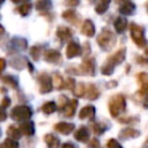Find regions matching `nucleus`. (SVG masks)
Here are the masks:
<instances>
[{"label":"nucleus","instance_id":"f257e3e1","mask_svg":"<svg viewBox=\"0 0 148 148\" xmlns=\"http://www.w3.org/2000/svg\"><path fill=\"white\" fill-rule=\"evenodd\" d=\"M97 43L103 50H110L116 44V36L109 28H103L97 37Z\"/></svg>","mask_w":148,"mask_h":148},{"label":"nucleus","instance_id":"f03ea898","mask_svg":"<svg viewBox=\"0 0 148 148\" xmlns=\"http://www.w3.org/2000/svg\"><path fill=\"white\" fill-rule=\"evenodd\" d=\"M126 108V102L123 95H114L109 101V111L112 117H118L120 112H123Z\"/></svg>","mask_w":148,"mask_h":148},{"label":"nucleus","instance_id":"7ed1b4c3","mask_svg":"<svg viewBox=\"0 0 148 148\" xmlns=\"http://www.w3.org/2000/svg\"><path fill=\"white\" fill-rule=\"evenodd\" d=\"M130 31H131V37L133 42L139 46V47H145L146 46V38H145V30L142 27L131 23L130 24Z\"/></svg>","mask_w":148,"mask_h":148},{"label":"nucleus","instance_id":"20e7f679","mask_svg":"<svg viewBox=\"0 0 148 148\" xmlns=\"http://www.w3.org/2000/svg\"><path fill=\"white\" fill-rule=\"evenodd\" d=\"M32 116V111L29 106L27 105H17L13 108L10 112V117L16 120V121H22V120H29Z\"/></svg>","mask_w":148,"mask_h":148},{"label":"nucleus","instance_id":"39448f33","mask_svg":"<svg viewBox=\"0 0 148 148\" xmlns=\"http://www.w3.org/2000/svg\"><path fill=\"white\" fill-rule=\"evenodd\" d=\"M38 82H39V91L40 94H47L52 90V80L51 77L43 73L38 76Z\"/></svg>","mask_w":148,"mask_h":148},{"label":"nucleus","instance_id":"423d86ee","mask_svg":"<svg viewBox=\"0 0 148 148\" xmlns=\"http://www.w3.org/2000/svg\"><path fill=\"white\" fill-rule=\"evenodd\" d=\"M80 54H81V46L76 42H69L66 47V57L68 59H72Z\"/></svg>","mask_w":148,"mask_h":148},{"label":"nucleus","instance_id":"0eeeda50","mask_svg":"<svg viewBox=\"0 0 148 148\" xmlns=\"http://www.w3.org/2000/svg\"><path fill=\"white\" fill-rule=\"evenodd\" d=\"M74 128H75L74 124H72V123H65V121L58 123L54 126V130L57 132H59L60 134H64V135H68L69 133H72L74 131Z\"/></svg>","mask_w":148,"mask_h":148},{"label":"nucleus","instance_id":"6e6552de","mask_svg":"<svg viewBox=\"0 0 148 148\" xmlns=\"http://www.w3.org/2000/svg\"><path fill=\"white\" fill-rule=\"evenodd\" d=\"M125 57H126V49L123 47V49L118 50L116 53H113L111 57H109L108 61H110L111 64H113L116 66V65H119L120 62H123L125 60Z\"/></svg>","mask_w":148,"mask_h":148},{"label":"nucleus","instance_id":"1a4fd4ad","mask_svg":"<svg viewBox=\"0 0 148 148\" xmlns=\"http://www.w3.org/2000/svg\"><path fill=\"white\" fill-rule=\"evenodd\" d=\"M81 73L84 75H95V61L92 59H88L81 64Z\"/></svg>","mask_w":148,"mask_h":148},{"label":"nucleus","instance_id":"9d476101","mask_svg":"<svg viewBox=\"0 0 148 148\" xmlns=\"http://www.w3.org/2000/svg\"><path fill=\"white\" fill-rule=\"evenodd\" d=\"M44 59H45V61H47V62L57 64V62L60 61L61 56H60V53H59L58 51H56V50H49V51L45 52Z\"/></svg>","mask_w":148,"mask_h":148},{"label":"nucleus","instance_id":"9b49d317","mask_svg":"<svg viewBox=\"0 0 148 148\" xmlns=\"http://www.w3.org/2000/svg\"><path fill=\"white\" fill-rule=\"evenodd\" d=\"M82 34L87 37H92L95 35V25L92 23L91 20H86L83 22V25H82V29H81Z\"/></svg>","mask_w":148,"mask_h":148},{"label":"nucleus","instance_id":"f8f14e48","mask_svg":"<svg viewBox=\"0 0 148 148\" xmlns=\"http://www.w3.org/2000/svg\"><path fill=\"white\" fill-rule=\"evenodd\" d=\"M140 135V132L135 128H124L119 132V138L120 139H124V140H127V139H133V138H136Z\"/></svg>","mask_w":148,"mask_h":148},{"label":"nucleus","instance_id":"ddd939ff","mask_svg":"<svg viewBox=\"0 0 148 148\" xmlns=\"http://www.w3.org/2000/svg\"><path fill=\"white\" fill-rule=\"evenodd\" d=\"M76 106H77V101L76 99H72L69 102H67V104L64 106L62 111H64V114L66 117H73L74 113H75V110H76Z\"/></svg>","mask_w":148,"mask_h":148},{"label":"nucleus","instance_id":"4468645a","mask_svg":"<svg viewBox=\"0 0 148 148\" xmlns=\"http://www.w3.org/2000/svg\"><path fill=\"white\" fill-rule=\"evenodd\" d=\"M57 36L59 37L60 40L65 42L72 38V30L67 27H59L57 30Z\"/></svg>","mask_w":148,"mask_h":148},{"label":"nucleus","instance_id":"2eb2a0df","mask_svg":"<svg viewBox=\"0 0 148 148\" xmlns=\"http://www.w3.org/2000/svg\"><path fill=\"white\" fill-rule=\"evenodd\" d=\"M74 136H75V139H76L77 141H80V142H87L88 139H89V132H88V130H87L84 126H81V127L75 132Z\"/></svg>","mask_w":148,"mask_h":148},{"label":"nucleus","instance_id":"dca6fc26","mask_svg":"<svg viewBox=\"0 0 148 148\" xmlns=\"http://www.w3.org/2000/svg\"><path fill=\"white\" fill-rule=\"evenodd\" d=\"M119 12L121 14H124V15H132L135 12V5L133 2H131V1L124 2L119 7Z\"/></svg>","mask_w":148,"mask_h":148},{"label":"nucleus","instance_id":"f3484780","mask_svg":"<svg viewBox=\"0 0 148 148\" xmlns=\"http://www.w3.org/2000/svg\"><path fill=\"white\" fill-rule=\"evenodd\" d=\"M95 116V106L92 105H87L81 109L79 117L80 119H86V118H92Z\"/></svg>","mask_w":148,"mask_h":148},{"label":"nucleus","instance_id":"a211bd4d","mask_svg":"<svg viewBox=\"0 0 148 148\" xmlns=\"http://www.w3.org/2000/svg\"><path fill=\"white\" fill-rule=\"evenodd\" d=\"M20 132H22L25 135H32L35 133V125H34V123L29 121V120L24 121L20 126Z\"/></svg>","mask_w":148,"mask_h":148},{"label":"nucleus","instance_id":"6ab92c4d","mask_svg":"<svg viewBox=\"0 0 148 148\" xmlns=\"http://www.w3.org/2000/svg\"><path fill=\"white\" fill-rule=\"evenodd\" d=\"M127 28V20L125 17H117L116 21H114V29L118 34H123Z\"/></svg>","mask_w":148,"mask_h":148},{"label":"nucleus","instance_id":"aec40b11","mask_svg":"<svg viewBox=\"0 0 148 148\" xmlns=\"http://www.w3.org/2000/svg\"><path fill=\"white\" fill-rule=\"evenodd\" d=\"M12 46L15 49V50H18V51H23L27 49L28 44H27V40L24 38H20V37H15L12 39Z\"/></svg>","mask_w":148,"mask_h":148},{"label":"nucleus","instance_id":"412c9836","mask_svg":"<svg viewBox=\"0 0 148 148\" xmlns=\"http://www.w3.org/2000/svg\"><path fill=\"white\" fill-rule=\"evenodd\" d=\"M111 0H97L96 1V7H95V12L97 14H104L110 5Z\"/></svg>","mask_w":148,"mask_h":148},{"label":"nucleus","instance_id":"4be33fe9","mask_svg":"<svg viewBox=\"0 0 148 148\" xmlns=\"http://www.w3.org/2000/svg\"><path fill=\"white\" fill-rule=\"evenodd\" d=\"M44 140H45V142H46V145H47L49 148H59L60 141L53 134H46L44 136Z\"/></svg>","mask_w":148,"mask_h":148},{"label":"nucleus","instance_id":"5701e85b","mask_svg":"<svg viewBox=\"0 0 148 148\" xmlns=\"http://www.w3.org/2000/svg\"><path fill=\"white\" fill-rule=\"evenodd\" d=\"M62 18H65L66 21H68V22H71V23H73V24H76L77 21H79L77 14H76L74 10H72V9H68V10L64 12V13H62Z\"/></svg>","mask_w":148,"mask_h":148},{"label":"nucleus","instance_id":"b1692460","mask_svg":"<svg viewBox=\"0 0 148 148\" xmlns=\"http://www.w3.org/2000/svg\"><path fill=\"white\" fill-rule=\"evenodd\" d=\"M35 7L39 12H46L52 7L51 0H37L35 3Z\"/></svg>","mask_w":148,"mask_h":148},{"label":"nucleus","instance_id":"393cba45","mask_svg":"<svg viewBox=\"0 0 148 148\" xmlns=\"http://www.w3.org/2000/svg\"><path fill=\"white\" fill-rule=\"evenodd\" d=\"M138 80L139 82L141 83V90H140V94H146L147 89H148V75L146 73H140L138 75Z\"/></svg>","mask_w":148,"mask_h":148},{"label":"nucleus","instance_id":"a878e982","mask_svg":"<svg viewBox=\"0 0 148 148\" xmlns=\"http://www.w3.org/2000/svg\"><path fill=\"white\" fill-rule=\"evenodd\" d=\"M7 135L9 139H13V140H17L20 139L21 136V132H20V128L14 126V125H10L7 130Z\"/></svg>","mask_w":148,"mask_h":148},{"label":"nucleus","instance_id":"bb28decb","mask_svg":"<svg viewBox=\"0 0 148 148\" xmlns=\"http://www.w3.org/2000/svg\"><path fill=\"white\" fill-rule=\"evenodd\" d=\"M98 96H99V91L97 90L96 86L90 83L87 88V98L91 101V99H96Z\"/></svg>","mask_w":148,"mask_h":148},{"label":"nucleus","instance_id":"cd10ccee","mask_svg":"<svg viewBox=\"0 0 148 148\" xmlns=\"http://www.w3.org/2000/svg\"><path fill=\"white\" fill-rule=\"evenodd\" d=\"M42 110H43V112H44V113L50 114V113H53V112L57 110V105H56V103H54V102L49 101V102H46V103H44V104H43Z\"/></svg>","mask_w":148,"mask_h":148},{"label":"nucleus","instance_id":"c85d7f7f","mask_svg":"<svg viewBox=\"0 0 148 148\" xmlns=\"http://www.w3.org/2000/svg\"><path fill=\"white\" fill-rule=\"evenodd\" d=\"M2 82L3 83H6V84H8L9 87H12V88H17V86H18V82H17V80H16V77H14V76H12V75H6V76H2Z\"/></svg>","mask_w":148,"mask_h":148},{"label":"nucleus","instance_id":"c756f323","mask_svg":"<svg viewBox=\"0 0 148 148\" xmlns=\"http://www.w3.org/2000/svg\"><path fill=\"white\" fill-rule=\"evenodd\" d=\"M113 69H114V65L106 60V61L104 62V65L102 66L101 72H102V74H104V75H111V74L113 73Z\"/></svg>","mask_w":148,"mask_h":148},{"label":"nucleus","instance_id":"7c9ffc66","mask_svg":"<svg viewBox=\"0 0 148 148\" xmlns=\"http://www.w3.org/2000/svg\"><path fill=\"white\" fill-rule=\"evenodd\" d=\"M52 83H54L57 89H62L64 86H65V81H64V79L61 77V75L59 73H56L53 75V82Z\"/></svg>","mask_w":148,"mask_h":148},{"label":"nucleus","instance_id":"2f4dec72","mask_svg":"<svg viewBox=\"0 0 148 148\" xmlns=\"http://www.w3.org/2000/svg\"><path fill=\"white\" fill-rule=\"evenodd\" d=\"M30 10H31V5H30L29 2H25V3L21 5V6L17 8V12H18L22 16H27V15H29Z\"/></svg>","mask_w":148,"mask_h":148},{"label":"nucleus","instance_id":"473e14b6","mask_svg":"<svg viewBox=\"0 0 148 148\" xmlns=\"http://www.w3.org/2000/svg\"><path fill=\"white\" fill-rule=\"evenodd\" d=\"M73 92H74L77 97H83V95H84V84H83L82 82H79L76 86H74Z\"/></svg>","mask_w":148,"mask_h":148},{"label":"nucleus","instance_id":"72a5a7b5","mask_svg":"<svg viewBox=\"0 0 148 148\" xmlns=\"http://www.w3.org/2000/svg\"><path fill=\"white\" fill-rule=\"evenodd\" d=\"M40 51H42V47L40 46H37V45H35V46H32L30 49V54H31V57H32L34 60H38L39 59Z\"/></svg>","mask_w":148,"mask_h":148},{"label":"nucleus","instance_id":"f704fd0d","mask_svg":"<svg viewBox=\"0 0 148 148\" xmlns=\"http://www.w3.org/2000/svg\"><path fill=\"white\" fill-rule=\"evenodd\" d=\"M25 60V58H18V57H16V58H14L12 61H10V65L14 67V68H17V69H22L23 68V66L21 65V61H24Z\"/></svg>","mask_w":148,"mask_h":148},{"label":"nucleus","instance_id":"c9c22d12","mask_svg":"<svg viewBox=\"0 0 148 148\" xmlns=\"http://www.w3.org/2000/svg\"><path fill=\"white\" fill-rule=\"evenodd\" d=\"M7 148H18V142L16 140H13V139H6L5 142H2Z\"/></svg>","mask_w":148,"mask_h":148},{"label":"nucleus","instance_id":"e433bc0d","mask_svg":"<svg viewBox=\"0 0 148 148\" xmlns=\"http://www.w3.org/2000/svg\"><path fill=\"white\" fill-rule=\"evenodd\" d=\"M92 131H94V133H95V134L99 135V134H102V133L104 132V127H103L101 124L95 123V124L92 125Z\"/></svg>","mask_w":148,"mask_h":148},{"label":"nucleus","instance_id":"4c0bfd02","mask_svg":"<svg viewBox=\"0 0 148 148\" xmlns=\"http://www.w3.org/2000/svg\"><path fill=\"white\" fill-rule=\"evenodd\" d=\"M106 146H108V148H123L121 145H120L116 139H110V140L108 141Z\"/></svg>","mask_w":148,"mask_h":148},{"label":"nucleus","instance_id":"58836bf2","mask_svg":"<svg viewBox=\"0 0 148 148\" xmlns=\"http://www.w3.org/2000/svg\"><path fill=\"white\" fill-rule=\"evenodd\" d=\"M74 86H75V81H74V79H72V77H68V79L66 80V82H65V86H64V88H68V89L73 90V89H74Z\"/></svg>","mask_w":148,"mask_h":148},{"label":"nucleus","instance_id":"ea45409f","mask_svg":"<svg viewBox=\"0 0 148 148\" xmlns=\"http://www.w3.org/2000/svg\"><path fill=\"white\" fill-rule=\"evenodd\" d=\"M67 101H68V99H67V97H66L65 95H61V96L59 97V104H58V108L62 110V109H64V106L67 104Z\"/></svg>","mask_w":148,"mask_h":148},{"label":"nucleus","instance_id":"a19ab883","mask_svg":"<svg viewBox=\"0 0 148 148\" xmlns=\"http://www.w3.org/2000/svg\"><path fill=\"white\" fill-rule=\"evenodd\" d=\"M9 105H10V98H9V97H3L2 101H1V108L6 109V108H8Z\"/></svg>","mask_w":148,"mask_h":148},{"label":"nucleus","instance_id":"79ce46f5","mask_svg":"<svg viewBox=\"0 0 148 148\" xmlns=\"http://www.w3.org/2000/svg\"><path fill=\"white\" fill-rule=\"evenodd\" d=\"M89 147L90 148H99V142L97 139H92L90 142H89Z\"/></svg>","mask_w":148,"mask_h":148},{"label":"nucleus","instance_id":"37998d69","mask_svg":"<svg viewBox=\"0 0 148 148\" xmlns=\"http://www.w3.org/2000/svg\"><path fill=\"white\" fill-rule=\"evenodd\" d=\"M6 118H7V113H6V111L3 110V108H0V121L6 120Z\"/></svg>","mask_w":148,"mask_h":148},{"label":"nucleus","instance_id":"c03bdc74","mask_svg":"<svg viewBox=\"0 0 148 148\" xmlns=\"http://www.w3.org/2000/svg\"><path fill=\"white\" fill-rule=\"evenodd\" d=\"M5 68H6V60L3 58H0V74L2 73Z\"/></svg>","mask_w":148,"mask_h":148},{"label":"nucleus","instance_id":"a18cd8bd","mask_svg":"<svg viewBox=\"0 0 148 148\" xmlns=\"http://www.w3.org/2000/svg\"><path fill=\"white\" fill-rule=\"evenodd\" d=\"M67 3L69 6H77L80 3V0H67Z\"/></svg>","mask_w":148,"mask_h":148},{"label":"nucleus","instance_id":"49530a36","mask_svg":"<svg viewBox=\"0 0 148 148\" xmlns=\"http://www.w3.org/2000/svg\"><path fill=\"white\" fill-rule=\"evenodd\" d=\"M62 148H75V146L72 145V143H69V142H67V143H64L62 145Z\"/></svg>","mask_w":148,"mask_h":148},{"label":"nucleus","instance_id":"de8ad7c7","mask_svg":"<svg viewBox=\"0 0 148 148\" xmlns=\"http://www.w3.org/2000/svg\"><path fill=\"white\" fill-rule=\"evenodd\" d=\"M12 1H13L14 3H21V2H24V3H25V2H28L29 0H12Z\"/></svg>","mask_w":148,"mask_h":148},{"label":"nucleus","instance_id":"09e8293b","mask_svg":"<svg viewBox=\"0 0 148 148\" xmlns=\"http://www.w3.org/2000/svg\"><path fill=\"white\" fill-rule=\"evenodd\" d=\"M116 1H117L118 3H120V5H121V3H124V2H127V1H130V0H116Z\"/></svg>","mask_w":148,"mask_h":148},{"label":"nucleus","instance_id":"8fccbe9b","mask_svg":"<svg viewBox=\"0 0 148 148\" xmlns=\"http://www.w3.org/2000/svg\"><path fill=\"white\" fill-rule=\"evenodd\" d=\"M3 32H5V30H3L2 25H0V35H1V34H3Z\"/></svg>","mask_w":148,"mask_h":148},{"label":"nucleus","instance_id":"3c124183","mask_svg":"<svg viewBox=\"0 0 148 148\" xmlns=\"http://www.w3.org/2000/svg\"><path fill=\"white\" fill-rule=\"evenodd\" d=\"M0 148H7V147H6L3 143H1V145H0Z\"/></svg>","mask_w":148,"mask_h":148},{"label":"nucleus","instance_id":"603ef678","mask_svg":"<svg viewBox=\"0 0 148 148\" xmlns=\"http://www.w3.org/2000/svg\"><path fill=\"white\" fill-rule=\"evenodd\" d=\"M3 2H5V0H0V5H1V3H3Z\"/></svg>","mask_w":148,"mask_h":148},{"label":"nucleus","instance_id":"864d4df0","mask_svg":"<svg viewBox=\"0 0 148 148\" xmlns=\"http://www.w3.org/2000/svg\"><path fill=\"white\" fill-rule=\"evenodd\" d=\"M0 134H1V132H0Z\"/></svg>","mask_w":148,"mask_h":148}]
</instances>
